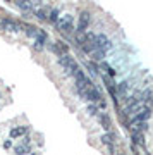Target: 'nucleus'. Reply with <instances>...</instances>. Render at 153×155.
I'll return each instance as SVG.
<instances>
[{"instance_id": "obj_1", "label": "nucleus", "mask_w": 153, "mask_h": 155, "mask_svg": "<svg viewBox=\"0 0 153 155\" xmlns=\"http://www.w3.org/2000/svg\"><path fill=\"white\" fill-rule=\"evenodd\" d=\"M59 62L62 64V66H64V69H66V71L71 74V76H74V74H76L79 69H81V67L77 66V62L74 61V59L69 55V54H62V55H60V61H59Z\"/></svg>"}, {"instance_id": "obj_2", "label": "nucleus", "mask_w": 153, "mask_h": 155, "mask_svg": "<svg viewBox=\"0 0 153 155\" xmlns=\"http://www.w3.org/2000/svg\"><path fill=\"white\" fill-rule=\"evenodd\" d=\"M57 26H59L60 31H64V33H72V29H74V19H72L71 14H64L62 17H59Z\"/></svg>"}, {"instance_id": "obj_3", "label": "nucleus", "mask_w": 153, "mask_h": 155, "mask_svg": "<svg viewBox=\"0 0 153 155\" xmlns=\"http://www.w3.org/2000/svg\"><path fill=\"white\" fill-rule=\"evenodd\" d=\"M95 47L98 50H102V52H105L107 48H110L109 38H107L105 35H96V36H95Z\"/></svg>"}, {"instance_id": "obj_4", "label": "nucleus", "mask_w": 153, "mask_h": 155, "mask_svg": "<svg viewBox=\"0 0 153 155\" xmlns=\"http://www.w3.org/2000/svg\"><path fill=\"white\" fill-rule=\"evenodd\" d=\"M88 24H90V12H81V16H79V22H77V33H84L88 28Z\"/></svg>"}, {"instance_id": "obj_5", "label": "nucleus", "mask_w": 153, "mask_h": 155, "mask_svg": "<svg viewBox=\"0 0 153 155\" xmlns=\"http://www.w3.org/2000/svg\"><path fill=\"white\" fill-rule=\"evenodd\" d=\"M19 28V24L12 19H2L0 21V29H7V31H16Z\"/></svg>"}, {"instance_id": "obj_6", "label": "nucleus", "mask_w": 153, "mask_h": 155, "mask_svg": "<svg viewBox=\"0 0 153 155\" xmlns=\"http://www.w3.org/2000/svg\"><path fill=\"white\" fill-rule=\"evenodd\" d=\"M50 11H52L50 7H40V9H36V12H34V14H36V17H38V19L45 21V19H48Z\"/></svg>"}, {"instance_id": "obj_7", "label": "nucleus", "mask_w": 153, "mask_h": 155, "mask_svg": "<svg viewBox=\"0 0 153 155\" xmlns=\"http://www.w3.org/2000/svg\"><path fill=\"white\" fill-rule=\"evenodd\" d=\"M28 131V127L26 126H19V127H14L11 131V138H19L21 134H24Z\"/></svg>"}, {"instance_id": "obj_8", "label": "nucleus", "mask_w": 153, "mask_h": 155, "mask_svg": "<svg viewBox=\"0 0 153 155\" xmlns=\"http://www.w3.org/2000/svg\"><path fill=\"white\" fill-rule=\"evenodd\" d=\"M98 119H100V122H102V126H103L105 129H110V119L105 116V114H100Z\"/></svg>"}, {"instance_id": "obj_9", "label": "nucleus", "mask_w": 153, "mask_h": 155, "mask_svg": "<svg viewBox=\"0 0 153 155\" xmlns=\"http://www.w3.org/2000/svg\"><path fill=\"white\" fill-rule=\"evenodd\" d=\"M59 9H52V11H50V14H48V19L52 22H55V24H57V21H59Z\"/></svg>"}, {"instance_id": "obj_10", "label": "nucleus", "mask_w": 153, "mask_h": 155, "mask_svg": "<svg viewBox=\"0 0 153 155\" xmlns=\"http://www.w3.org/2000/svg\"><path fill=\"white\" fill-rule=\"evenodd\" d=\"M40 29L34 28V26H26V33L29 35V36H33V38H36V35H38Z\"/></svg>"}, {"instance_id": "obj_11", "label": "nucleus", "mask_w": 153, "mask_h": 155, "mask_svg": "<svg viewBox=\"0 0 153 155\" xmlns=\"http://www.w3.org/2000/svg\"><path fill=\"white\" fill-rule=\"evenodd\" d=\"M14 152H16L17 155H24V153H28V148H26V147H16Z\"/></svg>"}]
</instances>
